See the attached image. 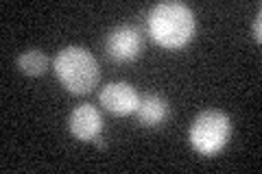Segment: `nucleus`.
Instances as JSON below:
<instances>
[{
	"instance_id": "2",
	"label": "nucleus",
	"mask_w": 262,
	"mask_h": 174,
	"mask_svg": "<svg viewBox=\"0 0 262 174\" xmlns=\"http://www.w3.org/2000/svg\"><path fill=\"white\" fill-rule=\"evenodd\" d=\"M53 70L57 81L68 89L70 94H90L101 81L96 57L81 46H66L57 53L53 61Z\"/></svg>"
},
{
	"instance_id": "5",
	"label": "nucleus",
	"mask_w": 262,
	"mask_h": 174,
	"mask_svg": "<svg viewBox=\"0 0 262 174\" xmlns=\"http://www.w3.org/2000/svg\"><path fill=\"white\" fill-rule=\"evenodd\" d=\"M98 103L114 115H131L136 113L138 105H140V96H138L136 87L129 83H110L101 89L98 94Z\"/></svg>"
},
{
	"instance_id": "8",
	"label": "nucleus",
	"mask_w": 262,
	"mask_h": 174,
	"mask_svg": "<svg viewBox=\"0 0 262 174\" xmlns=\"http://www.w3.org/2000/svg\"><path fill=\"white\" fill-rule=\"evenodd\" d=\"M18 70L27 77H44L48 70V57L42 51H27L18 57Z\"/></svg>"
},
{
	"instance_id": "6",
	"label": "nucleus",
	"mask_w": 262,
	"mask_h": 174,
	"mask_svg": "<svg viewBox=\"0 0 262 174\" xmlns=\"http://www.w3.org/2000/svg\"><path fill=\"white\" fill-rule=\"evenodd\" d=\"M68 127H70V133L75 135L79 142H96L103 131L101 111H98L94 105H79L70 113Z\"/></svg>"
},
{
	"instance_id": "4",
	"label": "nucleus",
	"mask_w": 262,
	"mask_h": 174,
	"mask_svg": "<svg viewBox=\"0 0 262 174\" xmlns=\"http://www.w3.org/2000/svg\"><path fill=\"white\" fill-rule=\"evenodd\" d=\"M105 51H107L110 59L116 63H131L142 53V35L136 27L120 24L110 31L107 39H105Z\"/></svg>"
},
{
	"instance_id": "7",
	"label": "nucleus",
	"mask_w": 262,
	"mask_h": 174,
	"mask_svg": "<svg viewBox=\"0 0 262 174\" xmlns=\"http://www.w3.org/2000/svg\"><path fill=\"white\" fill-rule=\"evenodd\" d=\"M168 103L166 98H162L160 94H146L140 98V105L136 109V118L142 127H158L168 118Z\"/></svg>"
},
{
	"instance_id": "1",
	"label": "nucleus",
	"mask_w": 262,
	"mask_h": 174,
	"mask_svg": "<svg viewBox=\"0 0 262 174\" xmlns=\"http://www.w3.org/2000/svg\"><path fill=\"white\" fill-rule=\"evenodd\" d=\"M194 13L190 7L175 0H166L153 7L149 13V35L158 46L166 51H179L194 37Z\"/></svg>"
},
{
	"instance_id": "3",
	"label": "nucleus",
	"mask_w": 262,
	"mask_h": 174,
	"mask_svg": "<svg viewBox=\"0 0 262 174\" xmlns=\"http://www.w3.org/2000/svg\"><path fill=\"white\" fill-rule=\"evenodd\" d=\"M229 135H232L229 115L219 109H206L192 120L188 139L201 157H214L227 146Z\"/></svg>"
},
{
	"instance_id": "9",
	"label": "nucleus",
	"mask_w": 262,
	"mask_h": 174,
	"mask_svg": "<svg viewBox=\"0 0 262 174\" xmlns=\"http://www.w3.org/2000/svg\"><path fill=\"white\" fill-rule=\"evenodd\" d=\"M251 33H253V39H256L258 44H260V41H262V13H260V11L256 13V20H253Z\"/></svg>"
}]
</instances>
